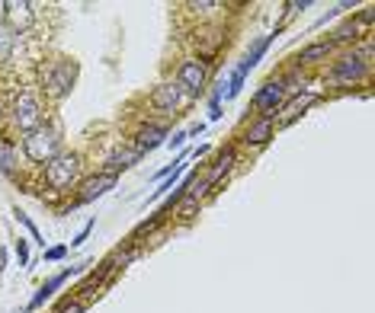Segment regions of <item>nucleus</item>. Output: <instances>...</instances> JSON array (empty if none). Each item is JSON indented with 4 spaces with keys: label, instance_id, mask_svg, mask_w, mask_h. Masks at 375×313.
Listing matches in <instances>:
<instances>
[{
    "label": "nucleus",
    "instance_id": "f257e3e1",
    "mask_svg": "<svg viewBox=\"0 0 375 313\" xmlns=\"http://www.w3.org/2000/svg\"><path fill=\"white\" fill-rule=\"evenodd\" d=\"M23 154L26 160H33V163H51L55 156L61 154V134L58 128H51V125H39L35 132H29L23 138Z\"/></svg>",
    "mask_w": 375,
    "mask_h": 313
},
{
    "label": "nucleus",
    "instance_id": "f03ea898",
    "mask_svg": "<svg viewBox=\"0 0 375 313\" xmlns=\"http://www.w3.org/2000/svg\"><path fill=\"white\" fill-rule=\"evenodd\" d=\"M77 176H81V156L77 154H58L51 163H45V182L55 192L74 189Z\"/></svg>",
    "mask_w": 375,
    "mask_h": 313
},
{
    "label": "nucleus",
    "instance_id": "7ed1b4c3",
    "mask_svg": "<svg viewBox=\"0 0 375 313\" xmlns=\"http://www.w3.org/2000/svg\"><path fill=\"white\" fill-rule=\"evenodd\" d=\"M276 35H279V29H276V33H273V35H263V39H257V42H253V48H250V51H247V55H244V61H241V64H238V67H234V74H231V80H228V83H225V87H228L225 99H234V96H238V93H241V90H244V80H247V74H250V71H253V67H257V64H260V58H263V55H267V48H269V42H273V39H276Z\"/></svg>",
    "mask_w": 375,
    "mask_h": 313
},
{
    "label": "nucleus",
    "instance_id": "20e7f679",
    "mask_svg": "<svg viewBox=\"0 0 375 313\" xmlns=\"http://www.w3.org/2000/svg\"><path fill=\"white\" fill-rule=\"evenodd\" d=\"M13 125H17L19 132H35L42 125V102L33 96V93H19L17 102H13V112H10Z\"/></svg>",
    "mask_w": 375,
    "mask_h": 313
},
{
    "label": "nucleus",
    "instance_id": "39448f33",
    "mask_svg": "<svg viewBox=\"0 0 375 313\" xmlns=\"http://www.w3.org/2000/svg\"><path fill=\"white\" fill-rule=\"evenodd\" d=\"M74 77H77V64L61 58V61H55L51 71L45 74V87H49V93L55 99H65L67 93H71V87H74Z\"/></svg>",
    "mask_w": 375,
    "mask_h": 313
},
{
    "label": "nucleus",
    "instance_id": "423d86ee",
    "mask_svg": "<svg viewBox=\"0 0 375 313\" xmlns=\"http://www.w3.org/2000/svg\"><path fill=\"white\" fill-rule=\"evenodd\" d=\"M285 102V83L283 80H267L260 87V93L253 96V106H257L260 118H276V112L283 109Z\"/></svg>",
    "mask_w": 375,
    "mask_h": 313
},
{
    "label": "nucleus",
    "instance_id": "0eeeda50",
    "mask_svg": "<svg viewBox=\"0 0 375 313\" xmlns=\"http://www.w3.org/2000/svg\"><path fill=\"white\" fill-rule=\"evenodd\" d=\"M206 80H208V67L206 61L199 58H186L183 64H180V87H183L190 96H199L202 90H206Z\"/></svg>",
    "mask_w": 375,
    "mask_h": 313
},
{
    "label": "nucleus",
    "instance_id": "6e6552de",
    "mask_svg": "<svg viewBox=\"0 0 375 313\" xmlns=\"http://www.w3.org/2000/svg\"><path fill=\"white\" fill-rule=\"evenodd\" d=\"M366 74H369V64H366L362 55H356V51H353V55H343V58L333 64V71H331V77L337 83H359Z\"/></svg>",
    "mask_w": 375,
    "mask_h": 313
},
{
    "label": "nucleus",
    "instance_id": "1a4fd4ad",
    "mask_svg": "<svg viewBox=\"0 0 375 313\" xmlns=\"http://www.w3.org/2000/svg\"><path fill=\"white\" fill-rule=\"evenodd\" d=\"M183 99H186L183 87L174 83V80H167V83H160V87H154V93H151V106L160 109V112H174V109L183 106Z\"/></svg>",
    "mask_w": 375,
    "mask_h": 313
},
{
    "label": "nucleus",
    "instance_id": "9d476101",
    "mask_svg": "<svg viewBox=\"0 0 375 313\" xmlns=\"http://www.w3.org/2000/svg\"><path fill=\"white\" fill-rule=\"evenodd\" d=\"M119 176H109V173H100V176H90V179H83L81 186V195H77V205H87V202H93V198L106 195L109 189H116Z\"/></svg>",
    "mask_w": 375,
    "mask_h": 313
},
{
    "label": "nucleus",
    "instance_id": "9b49d317",
    "mask_svg": "<svg viewBox=\"0 0 375 313\" xmlns=\"http://www.w3.org/2000/svg\"><path fill=\"white\" fill-rule=\"evenodd\" d=\"M71 275H77V269H74V265H67V269H61V272H58V275H51L49 281H42V285H39V291H35V294H33V301H29V310H39V307L45 304V301H49V297L55 294V291H58L61 285H65V281L71 278Z\"/></svg>",
    "mask_w": 375,
    "mask_h": 313
},
{
    "label": "nucleus",
    "instance_id": "f8f14e48",
    "mask_svg": "<svg viewBox=\"0 0 375 313\" xmlns=\"http://www.w3.org/2000/svg\"><path fill=\"white\" fill-rule=\"evenodd\" d=\"M269 138H273V118H257V122L247 125V132H244L241 141L247 147H263Z\"/></svg>",
    "mask_w": 375,
    "mask_h": 313
},
{
    "label": "nucleus",
    "instance_id": "ddd939ff",
    "mask_svg": "<svg viewBox=\"0 0 375 313\" xmlns=\"http://www.w3.org/2000/svg\"><path fill=\"white\" fill-rule=\"evenodd\" d=\"M138 150H154V147H160L164 144V138H167V125H142L138 128Z\"/></svg>",
    "mask_w": 375,
    "mask_h": 313
},
{
    "label": "nucleus",
    "instance_id": "4468645a",
    "mask_svg": "<svg viewBox=\"0 0 375 313\" xmlns=\"http://www.w3.org/2000/svg\"><path fill=\"white\" fill-rule=\"evenodd\" d=\"M138 160H142V150H138V147H135V150H116V154L109 156V170H106V173L116 176L119 170H128V166H135Z\"/></svg>",
    "mask_w": 375,
    "mask_h": 313
},
{
    "label": "nucleus",
    "instance_id": "2eb2a0df",
    "mask_svg": "<svg viewBox=\"0 0 375 313\" xmlns=\"http://www.w3.org/2000/svg\"><path fill=\"white\" fill-rule=\"evenodd\" d=\"M331 51H333L331 42H311L308 48L299 51V64H315V61H324V58H331Z\"/></svg>",
    "mask_w": 375,
    "mask_h": 313
},
{
    "label": "nucleus",
    "instance_id": "dca6fc26",
    "mask_svg": "<svg viewBox=\"0 0 375 313\" xmlns=\"http://www.w3.org/2000/svg\"><path fill=\"white\" fill-rule=\"evenodd\" d=\"M234 166V147H225L222 154H218V160H215V170L208 173V179H206V189H212V186H218V179L228 173Z\"/></svg>",
    "mask_w": 375,
    "mask_h": 313
},
{
    "label": "nucleus",
    "instance_id": "f3484780",
    "mask_svg": "<svg viewBox=\"0 0 375 313\" xmlns=\"http://www.w3.org/2000/svg\"><path fill=\"white\" fill-rule=\"evenodd\" d=\"M0 173H7V176L17 173V147L7 138H0Z\"/></svg>",
    "mask_w": 375,
    "mask_h": 313
},
{
    "label": "nucleus",
    "instance_id": "a211bd4d",
    "mask_svg": "<svg viewBox=\"0 0 375 313\" xmlns=\"http://www.w3.org/2000/svg\"><path fill=\"white\" fill-rule=\"evenodd\" d=\"M13 48H17V29L7 23H0V61H10Z\"/></svg>",
    "mask_w": 375,
    "mask_h": 313
},
{
    "label": "nucleus",
    "instance_id": "6ab92c4d",
    "mask_svg": "<svg viewBox=\"0 0 375 313\" xmlns=\"http://www.w3.org/2000/svg\"><path fill=\"white\" fill-rule=\"evenodd\" d=\"M183 170H186V156H183V160H180V163L174 166V170H170V176H167V179L160 182V189H154V195H151V202H158V198L164 195L167 189H174V182L180 179V176H183Z\"/></svg>",
    "mask_w": 375,
    "mask_h": 313
},
{
    "label": "nucleus",
    "instance_id": "aec40b11",
    "mask_svg": "<svg viewBox=\"0 0 375 313\" xmlns=\"http://www.w3.org/2000/svg\"><path fill=\"white\" fill-rule=\"evenodd\" d=\"M356 39H359V26L356 23H343L340 29H333L331 45H333V42H356Z\"/></svg>",
    "mask_w": 375,
    "mask_h": 313
},
{
    "label": "nucleus",
    "instance_id": "412c9836",
    "mask_svg": "<svg viewBox=\"0 0 375 313\" xmlns=\"http://www.w3.org/2000/svg\"><path fill=\"white\" fill-rule=\"evenodd\" d=\"M222 96H225V83H218V90L212 93V102H208V118H212V122L222 118Z\"/></svg>",
    "mask_w": 375,
    "mask_h": 313
},
{
    "label": "nucleus",
    "instance_id": "4be33fe9",
    "mask_svg": "<svg viewBox=\"0 0 375 313\" xmlns=\"http://www.w3.org/2000/svg\"><path fill=\"white\" fill-rule=\"evenodd\" d=\"M13 217H17L19 224H23L26 231H29V237L35 240V243H42V247H45V240H42V233H39V227H35L33 221H29V215H23V211H19V208H13Z\"/></svg>",
    "mask_w": 375,
    "mask_h": 313
},
{
    "label": "nucleus",
    "instance_id": "5701e85b",
    "mask_svg": "<svg viewBox=\"0 0 375 313\" xmlns=\"http://www.w3.org/2000/svg\"><path fill=\"white\" fill-rule=\"evenodd\" d=\"M315 99H317V96H305V99H295V102H292V106H289V118H285V122H292V118H295V116H301V112H305V109H308L311 102H315Z\"/></svg>",
    "mask_w": 375,
    "mask_h": 313
},
{
    "label": "nucleus",
    "instance_id": "b1692460",
    "mask_svg": "<svg viewBox=\"0 0 375 313\" xmlns=\"http://www.w3.org/2000/svg\"><path fill=\"white\" fill-rule=\"evenodd\" d=\"M13 253H17V259H19V265L23 269H29V243H26L23 237L17 240V247H13Z\"/></svg>",
    "mask_w": 375,
    "mask_h": 313
},
{
    "label": "nucleus",
    "instance_id": "393cba45",
    "mask_svg": "<svg viewBox=\"0 0 375 313\" xmlns=\"http://www.w3.org/2000/svg\"><path fill=\"white\" fill-rule=\"evenodd\" d=\"M67 256V247H51V249H45V262H61Z\"/></svg>",
    "mask_w": 375,
    "mask_h": 313
},
{
    "label": "nucleus",
    "instance_id": "a878e982",
    "mask_svg": "<svg viewBox=\"0 0 375 313\" xmlns=\"http://www.w3.org/2000/svg\"><path fill=\"white\" fill-rule=\"evenodd\" d=\"M83 310H87V304H83V301H65L58 313H83Z\"/></svg>",
    "mask_w": 375,
    "mask_h": 313
},
{
    "label": "nucleus",
    "instance_id": "bb28decb",
    "mask_svg": "<svg viewBox=\"0 0 375 313\" xmlns=\"http://www.w3.org/2000/svg\"><path fill=\"white\" fill-rule=\"evenodd\" d=\"M186 141H190V134H186V132H176L174 134V138H170V141H164V144H167V147H170V150H180V147H183V144H186Z\"/></svg>",
    "mask_w": 375,
    "mask_h": 313
},
{
    "label": "nucleus",
    "instance_id": "cd10ccee",
    "mask_svg": "<svg viewBox=\"0 0 375 313\" xmlns=\"http://www.w3.org/2000/svg\"><path fill=\"white\" fill-rule=\"evenodd\" d=\"M93 224H97V221H87V224H83V227H81V233H77V237H74V240H71V247H81L83 240L90 237V231H93Z\"/></svg>",
    "mask_w": 375,
    "mask_h": 313
},
{
    "label": "nucleus",
    "instance_id": "c85d7f7f",
    "mask_svg": "<svg viewBox=\"0 0 375 313\" xmlns=\"http://www.w3.org/2000/svg\"><path fill=\"white\" fill-rule=\"evenodd\" d=\"M372 17H375V13H372V7H366V10H362V23H372Z\"/></svg>",
    "mask_w": 375,
    "mask_h": 313
},
{
    "label": "nucleus",
    "instance_id": "c756f323",
    "mask_svg": "<svg viewBox=\"0 0 375 313\" xmlns=\"http://www.w3.org/2000/svg\"><path fill=\"white\" fill-rule=\"evenodd\" d=\"M17 313H26V310H17Z\"/></svg>",
    "mask_w": 375,
    "mask_h": 313
}]
</instances>
